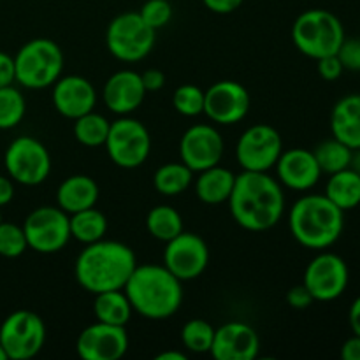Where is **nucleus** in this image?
<instances>
[{"label":"nucleus","instance_id":"nucleus-1","mask_svg":"<svg viewBox=\"0 0 360 360\" xmlns=\"http://www.w3.org/2000/svg\"><path fill=\"white\" fill-rule=\"evenodd\" d=\"M229 210L236 224L252 232L273 229L285 211V193L280 181L267 172L243 171L236 176L229 197Z\"/></svg>","mask_w":360,"mask_h":360},{"label":"nucleus","instance_id":"nucleus-2","mask_svg":"<svg viewBox=\"0 0 360 360\" xmlns=\"http://www.w3.org/2000/svg\"><path fill=\"white\" fill-rule=\"evenodd\" d=\"M137 266L132 248L120 241H95L84 245L76 259L74 276L90 294L122 290Z\"/></svg>","mask_w":360,"mask_h":360},{"label":"nucleus","instance_id":"nucleus-3","mask_svg":"<svg viewBox=\"0 0 360 360\" xmlns=\"http://www.w3.org/2000/svg\"><path fill=\"white\" fill-rule=\"evenodd\" d=\"M123 292L134 311L150 320L171 319L183 302V281L165 266L155 264H137Z\"/></svg>","mask_w":360,"mask_h":360},{"label":"nucleus","instance_id":"nucleus-4","mask_svg":"<svg viewBox=\"0 0 360 360\" xmlns=\"http://www.w3.org/2000/svg\"><path fill=\"white\" fill-rule=\"evenodd\" d=\"M288 225L299 245L309 250H326L343 232L345 211L327 199L326 193H308L292 206Z\"/></svg>","mask_w":360,"mask_h":360},{"label":"nucleus","instance_id":"nucleus-5","mask_svg":"<svg viewBox=\"0 0 360 360\" xmlns=\"http://www.w3.org/2000/svg\"><path fill=\"white\" fill-rule=\"evenodd\" d=\"M343 23L326 9H308L292 25V41L302 55L313 60L336 55L345 41Z\"/></svg>","mask_w":360,"mask_h":360},{"label":"nucleus","instance_id":"nucleus-6","mask_svg":"<svg viewBox=\"0 0 360 360\" xmlns=\"http://www.w3.org/2000/svg\"><path fill=\"white\" fill-rule=\"evenodd\" d=\"M63 53L51 39H32L14 56L16 81L28 90H42L62 76Z\"/></svg>","mask_w":360,"mask_h":360},{"label":"nucleus","instance_id":"nucleus-7","mask_svg":"<svg viewBox=\"0 0 360 360\" xmlns=\"http://www.w3.org/2000/svg\"><path fill=\"white\" fill-rule=\"evenodd\" d=\"M155 32L150 25L144 23L139 13L118 14L109 23L105 32V44L109 53L122 62H141L151 53L155 46Z\"/></svg>","mask_w":360,"mask_h":360},{"label":"nucleus","instance_id":"nucleus-8","mask_svg":"<svg viewBox=\"0 0 360 360\" xmlns=\"http://www.w3.org/2000/svg\"><path fill=\"white\" fill-rule=\"evenodd\" d=\"M104 146L112 164L122 169H136L150 157L151 136L143 123L123 116L111 122Z\"/></svg>","mask_w":360,"mask_h":360},{"label":"nucleus","instance_id":"nucleus-9","mask_svg":"<svg viewBox=\"0 0 360 360\" xmlns=\"http://www.w3.org/2000/svg\"><path fill=\"white\" fill-rule=\"evenodd\" d=\"M46 326L41 316L28 309H20L7 316L0 326V345L7 360H28L44 347Z\"/></svg>","mask_w":360,"mask_h":360},{"label":"nucleus","instance_id":"nucleus-10","mask_svg":"<svg viewBox=\"0 0 360 360\" xmlns=\"http://www.w3.org/2000/svg\"><path fill=\"white\" fill-rule=\"evenodd\" d=\"M6 171L13 181L25 186L41 185L51 172V157L44 144L30 136L14 139L4 155Z\"/></svg>","mask_w":360,"mask_h":360},{"label":"nucleus","instance_id":"nucleus-11","mask_svg":"<svg viewBox=\"0 0 360 360\" xmlns=\"http://www.w3.org/2000/svg\"><path fill=\"white\" fill-rule=\"evenodd\" d=\"M28 248L37 253H56L70 241L69 214L60 207L41 206L32 211L23 224Z\"/></svg>","mask_w":360,"mask_h":360},{"label":"nucleus","instance_id":"nucleus-12","mask_svg":"<svg viewBox=\"0 0 360 360\" xmlns=\"http://www.w3.org/2000/svg\"><path fill=\"white\" fill-rule=\"evenodd\" d=\"M283 153V141L274 127L257 123L241 134L236 146V157L243 171L267 172L276 165Z\"/></svg>","mask_w":360,"mask_h":360},{"label":"nucleus","instance_id":"nucleus-13","mask_svg":"<svg viewBox=\"0 0 360 360\" xmlns=\"http://www.w3.org/2000/svg\"><path fill=\"white\" fill-rule=\"evenodd\" d=\"M350 273L340 255L323 252L308 264L304 271V287L311 292L315 301H334L347 290Z\"/></svg>","mask_w":360,"mask_h":360},{"label":"nucleus","instance_id":"nucleus-14","mask_svg":"<svg viewBox=\"0 0 360 360\" xmlns=\"http://www.w3.org/2000/svg\"><path fill=\"white\" fill-rule=\"evenodd\" d=\"M210 264V248L200 236L193 232L178 234L167 241L164 250V266L179 281L199 278Z\"/></svg>","mask_w":360,"mask_h":360},{"label":"nucleus","instance_id":"nucleus-15","mask_svg":"<svg viewBox=\"0 0 360 360\" xmlns=\"http://www.w3.org/2000/svg\"><path fill=\"white\" fill-rule=\"evenodd\" d=\"M252 105L248 90L232 79H221L204 91V115L218 125H234L246 118Z\"/></svg>","mask_w":360,"mask_h":360},{"label":"nucleus","instance_id":"nucleus-16","mask_svg":"<svg viewBox=\"0 0 360 360\" xmlns=\"http://www.w3.org/2000/svg\"><path fill=\"white\" fill-rule=\"evenodd\" d=\"M224 151V137L214 127L206 125V123L190 127L179 141L181 162L188 165L193 172H200L220 164Z\"/></svg>","mask_w":360,"mask_h":360},{"label":"nucleus","instance_id":"nucleus-17","mask_svg":"<svg viewBox=\"0 0 360 360\" xmlns=\"http://www.w3.org/2000/svg\"><path fill=\"white\" fill-rule=\"evenodd\" d=\"M76 350L84 360H118L129 350V334L123 326L97 320L79 334Z\"/></svg>","mask_w":360,"mask_h":360},{"label":"nucleus","instance_id":"nucleus-18","mask_svg":"<svg viewBox=\"0 0 360 360\" xmlns=\"http://www.w3.org/2000/svg\"><path fill=\"white\" fill-rule=\"evenodd\" d=\"M260 352L259 334L243 322H227L214 329L210 354L217 360H253Z\"/></svg>","mask_w":360,"mask_h":360},{"label":"nucleus","instance_id":"nucleus-19","mask_svg":"<svg viewBox=\"0 0 360 360\" xmlns=\"http://www.w3.org/2000/svg\"><path fill=\"white\" fill-rule=\"evenodd\" d=\"M53 105L62 116L76 120L94 111L97 104L95 86L83 76H60L53 84Z\"/></svg>","mask_w":360,"mask_h":360},{"label":"nucleus","instance_id":"nucleus-20","mask_svg":"<svg viewBox=\"0 0 360 360\" xmlns=\"http://www.w3.org/2000/svg\"><path fill=\"white\" fill-rule=\"evenodd\" d=\"M274 167L278 171V181L297 192L311 190L322 176L313 151L304 150V148L283 151Z\"/></svg>","mask_w":360,"mask_h":360},{"label":"nucleus","instance_id":"nucleus-21","mask_svg":"<svg viewBox=\"0 0 360 360\" xmlns=\"http://www.w3.org/2000/svg\"><path fill=\"white\" fill-rule=\"evenodd\" d=\"M146 94L148 91L143 84V77L134 70L115 72L105 81L104 90H102V97H104L109 111L122 116H127L139 109Z\"/></svg>","mask_w":360,"mask_h":360},{"label":"nucleus","instance_id":"nucleus-22","mask_svg":"<svg viewBox=\"0 0 360 360\" xmlns=\"http://www.w3.org/2000/svg\"><path fill=\"white\" fill-rule=\"evenodd\" d=\"M333 137L352 150H360V94H352L336 102L330 115Z\"/></svg>","mask_w":360,"mask_h":360},{"label":"nucleus","instance_id":"nucleus-23","mask_svg":"<svg viewBox=\"0 0 360 360\" xmlns=\"http://www.w3.org/2000/svg\"><path fill=\"white\" fill-rule=\"evenodd\" d=\"M98 200V185L86 174H74L56 190V202L67 214L94 207Z\"/></svg>","mask_w":360,"mask_h":360},{"label":"nucleus","instance_id":"nucleus-24","mask_svg":"<svg viewBox=\"0 0 360 360\" xmlns=\"http://www.w3.org/2000/svg\"><path fill=\"white\" fill-rule=\"evenodd\" d=\"M236 174L231 169L221 167L220 164L199 172L195 179V193L200 202L217 206V204L227 202L234 188Z\"/></svg>","mask_w":360,"mask_h":360},{"label":"nucleus","instance_id":"nucleus-25","mask_svg":"<svg viewBox=\"0 0 360 360\" xmlns=\"http://www.w3.org/2000/svg\"><path fill=\"white\" fill-rule=\"evenodd\" d=\"M327 199L341 211H350L360 204V174L348 167L330 174L326 186Z\"/></svg>","mask_w":360,"mask_h":360},{"label":"nucleus","instance_id":"nucleus-26","mask_svg":"<svg viewBox=\"0 0 360 360\" xmlns=\"http://www.w3.org/2000/svg\"><path fill=\"white\" fill-rule=\"evenodd\" d=\"M94 313L98 322L125 327L132 316L134 309L122 288V290H108L95 294Z\"/></svg>","mask_w":360,"mask_h":360},{"label":"nucleus","instance_id":"nucleus-27","mask_svg":"<svg viewBox=\"0 0 360 360\" xmlns=\"http://www.w3.org/2000/svg\"><path fill=\"white\" fill-rule=\"evenodd\" d=\"M69 225L70 238L83 243V245L101 241L108 232V218L95 206L69 214Z\"/></svg>","mask_w":360,"mask_h":360},{"label":"nucleus","instance_id":"nucleus-28","mask_svg":"<svg viewBox=\"0 0 360 360\" xmlns=\"http://www.w3.org/2000/svg\"><path fill=\"white\" fill-rule=\"evenodd\" d=\"M193 181V171L183 162H169L157 169L153 176V185L158 193L165 197H174L186 192Z\"/></svg>","mask_w":360,"mask_h":360},{"label":"nucleus","instance_id":"nucleus-29","mask_svg":"<svg viewBox=\"0 0 360 360\" xmlns=\"http://www.w3.org/2000/svg\"><path fill=\"white\" fill-rule=\"evenodd\" d=\"M146 229L158 241H171L183 232V218L171 206H155L146 217Z\"/></svg>","mask_w":360,"mask_h":360},{"label":"nucleus","instance_id":"nucleus-30","mask_svg":"<svg viewBox=\"0 0 360 360\" xmlns=\"http://www.w3.org/2000/svg\"><path fill=\"white\" fill-rule=\"evenodd\" d=\"M109 127H111V122L105 116L90 111L74 120V137L83 146H104L105 139H108Z\"/></svg>","mask_w":360,"mask_h":360},{"label":"nucleus","instance_id":"nucleus-31","mask_svg":"<svg viewBox=\"0 0 360 360\" xmlns=\"http://www.w3.org/2000/svg\"><path fill=\"white\" fill-rule=\"evenodd\" d=\"M313 155H315L316 162H319L320 171L327 172L330 176L334 172L350 167L354 150L348 148L345 143H341L340 139L333 137V139H327L323 143H320L313 150Z\"/></svg>","mask_w":360,"mask_h":360},{"label":"nucleus","instance_id":"nucleus-32","mask_svg":"<svg viewBox=\"0 0 360 360\" xmlns=\"http://www.w3.org/2000/svg\"><path fill=\"white\" fill-rule=\"evenodd\" d=\"M27 102L23 94L13 84L0 88V130L14 129L23 120Z\"/></svg>","mask_w":360,"mask_h":360},{"label":"nucleus","instance_id":"nucleus-33","mask_svg":"<svg viewBox=\"0 0 360 360\" xmlns=\"http://www.w3.org/2000/svg\"><path fill=\"white\" fill-rule=\"evenodd\" d=\"M214 340V327L202 319H193L183 326L181 341L193 354H207Z\"/></svg>","mask_w":360,"mask_h":360},{"label":"nucleus","instance_id":"nucleus-34","mask_svg":"<svg viewBox=\"0 0 360 360\" xmlns=\"http://www.w3.org/2000/svg\"><path fill=\"white\" fill-rule=\"evenodd\" d=\"M172 105L183 116H199L204 112V90L195 84H181L172 94Z\"/></svg>","mask_w":360,"mask_h":360},{"label":"nucleus","instance_id":"nucleus-35","mask_svg":"<svg viewBox=\"0 0 360 360\" xmlns=\"http://www.w3.org/2000/svg\"><path fill=\"white\" fill-rule=\"evenodd\" d=\"M28 250L23 227L9 221H0V255L6 259H16Z\"/></svg>","mask_w":360,"mask_h":360},{"label":"nucleus","instance_id":"nucleus-36","mask_svg":"<svg viewBox=\"0 0 360 360\" xmlns=\"http://www.w3.org/2000/svg\"><path fill=\"white\" fill-rule=\"evenodd\" d=\"M144 23L150 25L153 30L165 27L172 18V6L169 0H148L139 11Z\"/></svg>","mask_w":360,"mask_h":360},{"label":"nucleus","instance_id":"nucleus-37","mask_svg":"<svg viewBox=\"0 0 360 360\" xmlns=\"http://www.w3.org/2000/svg\"><path fill=\"white\" fill-rule=\"evenodd\" d=\"M338 58L343 63V69L347 70H360V37L347 39L345 37L343 44L338 49Z\"/></svg>","mask_w":360,"mask_h":360},{"label":"nucleus","instance_id":"nucleus-38","mask_svg":"<svg viewBox=\"0 0 360 360\" xmlns=\"http://www.w3.org/2000/svg\"><path fill=\"white\" fill-rule=\"evenodd\" d=\"M316 62H319V74L322 76V79L326 81L340 79V76L345 70L343 63L338 58V55L323 56V58H319Z\"/></svg>","mask_w":360,"mask_h":360},{"label":"nucleus","instance_id":"nucleus-39","mask_svg":"<svg viewBox=\"0 0 360 360\" xmlns=\"http://www.w3.org/2000/svg\"><path fill=\"white\" fill-rule=\"evenodd\" d=\"M287 302L294 309H306L315 302V299H313L311 292L304 287V283H301L287 292Z\"/></svg>","mask_w":360,"mask_h":360},{"label":"nucleus","instance_id":"nucleus-40","mask_svg":"<svg viewBox=\"0 0 360 360\" xmlns=\"http://www.w3.org/2000/svg\"><path fill=\"white\" fill-rule=\"evenodd\" d=\"M16 81V72H14V56L0 51V88L9 86Z\"/></svg>","mask_w":360,"mask_h":360},{"label":"nucleus","instance_id":"nucleus-41","mask_svg":"<svg viewBox=\"0 0 360 360\" xmlns=\"http://www.w3.org/2000/svg\"><path fill=\"white\" fill-rule=\"evenodd\" d=\"M146 91H160L165 84V74L158 69H148L141 74Z\"/></svg>","mask_w":360,"mask_h":360},{"label":"nucleus","instance_id":"nucleus-42","mask_svg":"<svg viewBox=\"0 0 360 360\" xmlns=\"http://www.w3.org/2000/svg\"><path fill=\"white\" fill-rule=\"evenodd\" d=\"M204 6L217 14H231L236 9H239L243 0H202Z\"/></svg>","mask_w":360,"mask_h":360},{"label":"nucleus","instance_id":"nucleus-43","mask_svg":"<svg viewBox=\"0 0 360 360\" xmlns=\"http://www.w3.org/2000/svg\"><path fill=\"white\" fill-rule=\"evenodd\" d=\"M341 357L343 360H360V336L354 334L341 347Z\"/></svg>","mask_w":360,"mask_h":360},{"label":"nucleus","instance_id":"nucleus-44","mask_svg":"<svg viewBox=\"0 0 360 360\" xmlns=\"http://www.w3.org/2000/svg\"><path fill=\"white\" fill-rule=\"evenodd\" d=\"M14 199V181L7 176H0V207L7 206Z\"/></svg>","mask_w":360,"mask_h":360},{"label":"nucleus","instance_id":"nucleus-45","mask_svg":"<svg viewBox=\"0 0 360 360\" xmlns=\"http://www.w3.org/2000/svg\"><path fill=\"white\" fill-rule=\"evenodd\" d=\"M348 320H350V327L354 334L360 336V295L352 302L350 313H348Z\"/></svg>","mask_w":360,"mask_h":360},{"label":"nucleus","instance_id":"nucleus-46","mask_svg":"<svg viewBox=\"0 0 360 360\" xmlns=\"http://www.w3.org/2000/svg\"><path fill=\"white\" fill-rule=\"evenodd\" d=\"M157 360H186V355L179 350H167L157 355Z\"/></svg>","mask_w":360,"mask_h":360},{"label":"nucleus","instance_id":"nucleus-47","mask_svg":"<svg viewBox=\"0 0 360 360\" xmlns=\"http://www.w3.org/2000/svg\"><path fill=\"white\" fill-rule=\"evenodd\" d=\"M350 167L360 174V150H354V157H352Z\"/></svg>","mask_w":360,"mask_h":360},{"label":"nucleus","instance_id":"nucleus-48","mask_svg":"<svg viewBox=\"0 0 360 360\" xmlns=\"http://www.w3.org/2000/svg\"><path fill=\"white\" fill-rule=\"evenodd\" d=\"M0 360H7V355H6V352H4L2 345H0Z\"/></svg>","mask_w":360,"mask_h":360},{"label":"nucleus","instance_id":"nucleus-49","mask_svg":"<svg viewBox=\"0 0 360 360\" xmlns=\"http://www.w3.org/2000/svg\"><path fill=\"white\" fill-rule=\"evenodd\" d=\"M0 221H2V214H0Z\"/></svg>","mask_w":360,"mask_h":360}]
</instances>
